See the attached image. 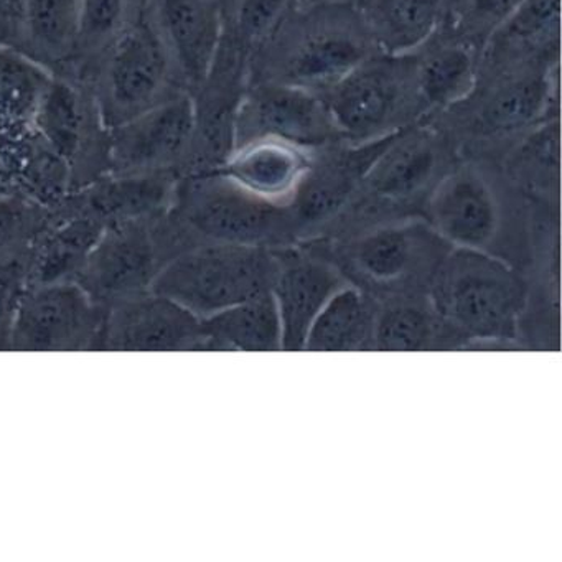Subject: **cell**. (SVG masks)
<instances>
[{
	"label": "cell",
	"instance_id": "cell-1",
	"mask_svg": "<svg viewBox=\"0 0 562 562\" xmlns=\"http://www.w3.org/2000/svg\"><path fill=\"white\" fill-rule=\"evenodd\" d=\"M378 54L351 0H295L249 58V85H282L321 94Z\"/></svg>",
	"mask_w": 562,
	"mask_h": 562
},
{
	"label": "cell",
	"instance_id": "cell-2",
	"mask_svg": "<svg viewBox=\"0 0 562 562\" xmlns=\"http://www.w3.org/2000/svg\"><path fill=\"white\" fill-rule=\"evenodd\" d=\"M552 117H561V60L479 68L473 90L427 121L452 139L460 157L498 162L522 134Z\"/></svg>",
	"mask_w": 562,
	"mask_h": 562
},
{
	"label": "cell",
	"instance_id": "cell-3",
	"mask_svg": "<svg viewBox=\"0 0 562 562\" xmlns=\"http://www.w3.org/2000/svg\"><path fill=\"white\" fill-rule=\"evenodd\" d=\"M164 220L179 252L202 243L259 246L297 228L289 206L251 195L222 170L179 177Z\"/></svg>",
	"mask_w": 562,
	"mask_h": 562
},
{
	"label": "cell",
	"instance_id": "cell-4",
	"mask_svg": "<svg viewBox=\"0 0 562 562\" xmlns=\"http://www.w3.org/2000/svg\"><path fill=\"white\" fill-rule=\"evenodd\" d=\"M83 83L90 88L108 130L187 91L154 21L150 0L140 2L130 24L98 58Z\"/></svg>",
	"mask_w": 562,
	"mask_h": 562
},
{
	"label": "cell",
	"instance_id": "cell-5",
	"mask_svg": "<svg viewBox=\"0 0 562 562\" xmlns=\"http://www.w3.org/2000/svg\"><path fill=\"white\" fill-rule=\"evenodd\" d=\"M318 97L345 143L386 139L427 120L413 52L374 55Z\"/></svg>",
	"mask_w": 562,
	"mask_h": 562
},
{
	"label": "cell",
	"instance_id": "cell-6",
	"mask_svg": "<svg viewBox=\"0 0 562 562\" xmlns=\"http://www.w3.org/2000/svg\"><path fill=\"white\" fill-rule=\"evenodd\" d=\"M279 271L261 246L202 243L167 261L153 291L206 318L272 292Z\"/></svg>",
	"mask_w": 562,
	"mask_h": 562
},
{
	"label": "cell",
	"instance_id": "cell-7",
	"mask_svg": "<svg viewBox=\"0 0 562 562\" xmlns=\"http://www.w3.org/2000/svg\"><path fill=\"white\" fill-rule=\"evenodd\" d=\"M459 160L452 139L432 121H423L386 144L337 216L363 218L416 209L424 212L430 193Z\"/></svg>",
	"mask_w": 562,
	"mask_h": 562
},
{
	"label": "cell",
	"instance_id": "cell-8",
	"mask_svg": "<svg viewBox=\"0 0 562 562\" xmlns=\"http://www.w3.org/2000/svg\"><path fill=\"white\" fill-rule=\"evenodd\" d=\"M437 312L459 330L480 338L509 335L522 308L521 279L482 249L459 248L434 281Z\"/></svg>",
	"mask_w": 562,
	"mask_h": 562
},
{
	"label": "cell",
	"instance_id": "cell-9",
	"mask_svg": "<svg viewBox=\"0 0 562 562\" xmlns=\"http://www.w3.org/2000/svg\"><path fill=\"white\" fill-rule=\"evenodd\" d=\"M521 199L498 164L460 157L430 193L424 215L440 238L459 248L483 249L502 228L506 209Z\"/></svg>",
	"mask_w": 562,
	"mask_h": 562
},
{
	"label": "cell",
	"instance_id": "cell-10",
	"mask_svg": "<svg viewBox=\"0 0 562 562\" xmlns=\"http://www.w3.org/2000/svg\"><path fill=\"white\" fill-rule=\"evenodd\" d=\"M35 136L71 170L74 192L110 176L108 127L90 88L71 77L54 75L34 120Z\"/></svg>",
	"mask_w": 562,
	"mask_h": 562
},
{
	"label": "cell",
	"instance_id": "cell-11",
	"mask_svg": "<svg viewBox=\"0 0 562 562\" xmlns=\"http://www.w3.org/2000/svg\"><path fill=\"white\" fill-rule=\"evenodd\" d=\"M103 315L75 281H32L12 318L9 351H94Z\"/></svg>",
	"mask_w": 562,
	"mask_h": 562
},
{
	"label": "cell",
	"instance_id": "cell-12",
	"mask_svg": "<svg viewBox=\"0 0 562 562\" xmlns=\"http://www.w3.org/2000/svg\"><path fill=\"white\" fill-rule=\"evenodd\" d=\"M159 215L114 223L101 233L75 278L94 304L108 308L153 291L167 262L156 232Z\"/></svg>",
	"mask_w": 562,
	"mask_h": 562
},
{
	"label": "cell",
	"instance_id": "cell-13",
	"mask_svg": "<svg viewBox=\"0 0 562 562\" xmlns=\"http://www.w3.org/2000/svg\"><path fill=\"white\" fill-rule=\"evenodd\" d=\"M193 133L192 93L180 91L108 131L110 176H182L192 150Z\"/></svg>",
	"mask_w": 562,
	"mask_h": 562
},
{
	"label": "cell",
	"instance_id": "cell-14",
	"mask_svg": "<svg viewBox=\"0 0 562 562\" xmlns=\"http://www.w3.org/2000/svg\"><path fill=\"white\" fill-rule=\"evenodd\" d=\"M249 87V54L225 27L205 78L192 93L195 133L182 176L218 170L235 149L236 116Z\"/></svg>",
	"mask_w": 562,
	"mask_h": 562
},
{
	"label": "cell",
	"instance_id": "cell-15",
	"mask_svg": "<svg viewBox=\"0 0 562 562\" xmlns=\"http://www.w3.org/2000/svg\"><path fill=\"white\" fill-rule=\"evenodd\" d=\"M262 137L307 149L345 143L318 94L282 85H249L236 116L235 147Z\"/></svg>",
	"mask_w": 562,
	"mask_h": 562
},
{
	"label": "cell",
	"instance_id": "cell-16",
	"mask_svg": "<svg viewBox=\"0 0 562 562\" xmlns=\"http://www.w3.org/2000/svg\"><path fill=\"white\" fill-rule=\"evenodd\" d=\"M202 318L156 291L104 308L94 351H195Z\"/></svg>",
	"mask_w": 562,
	"mask_h": 562
},
{
	"label": "cell",
	"instance_id": "cell-17",
	"mask_svg": "<svg viewBox=\"0 0 562 562\" xmlns=\"http://www.w3.org/2000/svg\"><path fill=\"white\" fill-rule=\"evenodd\" d=\"M394 136L373 143H337L315 149L311 169L289 203L297 228L337 218L357 192L371 164Z\"/></svg>",
	"mask_w": 562,
	"mask_h": 562
},
{
	"label": "cell",
	"instance_id": "cell-18",
	"mask_svg": "<svg viewBox=\"0 0 562 562\" xmlns=\"http://www.w3.org/2000/svg\"><path fill=\"white\" fill-rule=\"evenodd\" d=\"M52 77L29 55L0 47V173L9 187L31 149L35 114Z\"/></svg>",
	"mask_w": 562,
	"mask_h": 562
},
{
	"label": "cell",
	"instance_id": "cell-19",
	"mask_svg": "<svg viewBox=\"0 0 562 562\" xmlns=\"http://www.w3.org/2000/svg\"><path fill=\"white\" fill-rule=\"evenodd\" d=\"M154 21L187 91L202 83L218 50L225 15L216 0H150Z\"/></svg>",
	"mask_w": 562,
	"mask_h": 562
},
{
	"label": "cell",
	"instance_id": "cell-20",
	"mask_svg": "<svg viewBox=\"0 0 562 562\" xmlns=\"http://www.w3.org/2000/svg\"><path fill=\"white\" fill-rule=\"evenodd\" d=\"M314 150L262 137L236 146L218 170L251 195L289 206L311 169Z\"/></svg>",
	"mask_w": 562,
	"mask_h": 562
},
{
	"label": "cell",
	"instance_id": "cell-21",
	"mask_svg": "<svg viewBox=\"0 0 562 562\" xmlns=\"http://www.w3.org/2000/svg\"><path fill=\"white\" fill-rule=\"evenodd\" d=\"M561 60V0H522L483 45L480 68Z\"/></svg>",
	"mask_w": 562,
	"mask_h": 562
},
{
	"label": "cell",
	"instance_id": "cell-22",
	"mask_svg": "<svg viewBox=\"0 0 562 562\" xmlns=\"http://www.w3.org/2000/svg\"><path fill=\"white\" fill-rule=\"evenodd\" d=\"M413 55L427 120L462 101L475 87L482 47L447 25Z\"/></svg>",
	"mask_w": 562,
	"mask_h": 562
},
{
	"label": "cell",
	"instance_id": "cell-23",
	"mask_svg": "<svg viewBox=\"0 0 562 562\" xmlns=\"http://www.w3.org/2000/svg\"><path fill=\"white\" fill-rule=\"evenodd\" d=\"M381 54L417 50L452 18L459 0H351Z\"/></svg>",
	"mask_w": 562,
	"mask_h": 562
},
{
	"label": "cell",
	"instance_id": "cell-24",
	"mask_svg": "<svg viewBox=\"0 0 562 562\" xmlns=\"http://www.w3.org/2000/svg\"><path fill=\"white\" fill-rule=\"evenodd\" d=\"M340 288V278L318 262H299L279 271L272 295L281 322V350H304L315 317Z\"/></svg>",
	"mask_w": 562,
	"mask_h": 562
},
{
	"label": "cell",
	"instance_id": "cell-25",
	"mask_svg": "<svg viewBox=\"0 0 562 562\" xmlns=\"http://www.w3.org/2000/svg\"><path fill=\"white\" fill-rule=\"evenodd\" d=\"M506 179L532 202H558L561 177V117L522 134L498 160Z\"/></svg>",
	"mask_w": 562,
	"mask_h": 562
},
{
	"label": "cell",
	"instance_id": "cell-26",
	"mask_svg": "<svg viewBox=\"0 0 562 562\" xmlns=\"http://www.w3.org/2000/svg\"><path fill=\"white\" fill-rule=\"evenodd\" d=\"M78 0H24L22 54L52 75L71 77L77 58Z\"/></svg>",
	"mask_w": 562,
	"mask_h": 562
},
{
	"label": "cell",
	"instance_id": "cell-27",
	"mask_svg": "<svg viewBox=\"0 0 562 562\" xmlns=\"http://www.w3.org/2000/svg\"><path fill=\"white\" fill-rule=\"evenodd\" d=\"M200 350H281V322L272 292L202 318Z\"/></svg>",
	"mask_w": 562,
	"mask_h": 562
},
{
	"label": "cell",
	"instance_id": "cell-28",
	"mask_svg": "<svg viewBox=\"0 0 562 562\" xmlns=\"http://www.w3.org/2000/svg\"><path fill=\"white\" fill-rule=\"evenodd\" d=\"M432 226L420 222L393 223L380 226L358 239L355 256L358 265L376 281H394L403 278L414 262L417 252L439 241Z\"/></svg>",
	"mask_w": 562,
	"mask_h": 562
},
{
	"label": "cell",
	"instance_id": "cell-29",
	"mask_svg": "<svg viewBox=\"0 0 562 562\" xmlns=\"http://www.w3.org/2000/svg\"><path fill=\"white\" fill-rule=\"evenodd\" d=\"M376 318L373 307L361 292L340 288L315 317L304 350H363L374 338Z\"/></svg>",
	"mask_w": 562,
	"mask_h": 562
},
{
	"label": "cell",
	"instance_id": "cell-30",
	"mask_svg": "<svg viewBox=\"0 0 562 562\" xmlns=\"http://www.w3.org/2000/svg\"><path fill=\"white\" fill-rule=\"evenodd\" d=\"M143 0H78L77 58L71 78L83 81L98 58L136 14Z\"/></svg>",
	"mask_w": 562,
	"mask_h": 562
},
{
	"label": "cell",
	"instance_id": "cell-31",
	"mask_svg": "<svg viewBox=\"0 0 562 562\" xmlns=\"http://www.w3.org/2000/svg\"><path fill=\"white\" fill-rule=\"evenodd\" d=\"M50 209L21 193L0 195V256L34 248L47 228Z\"/></svg>",
	"mask_w": 562,
	"mask_h": 562
},
{
	"label": "cell",
	"instance_id": "cell-32",
	"mask_svg": "<svg viewBox=\"0 0 562 562\" xmlns=\"http://www.w3.org/2000/svg\"><path fill=\"white\" fill-rule=\"evenodd\" d=\"M295 0H235L225 27L251 55L268 41Z\"/></svg>",
	"mask_w": 562,
	"mask_h": 562
},
{
	"label": "cell",
	"instance_id": "cell-33",
	"mask_svg": "<svg viewBox=\"0 0 562 562\" xmlns=\"http://www.w3.org/2000/svg\"><path fill=\"white\" fill-rule=\"evenodd\" d=\"M432 331L434 324L426 312L401 305L376 318L374 340L383 350L416 351L429 344Z\"/></svg>",
	"mask_w": 562,
	"mask_h": 562
},
{
	"label": "cell",
	"instance_id": "cell-34",
	"mask_svg": "<svg viewBox=\"0 0 562 562\" xmlns=\"http://www.w3.org/2000/svg\"><path fill=\"white\" fill-rule=\"evenodd\" d=\"M522 0H459L447 27L482 47Z\"/></svg>",
	"mask_w": 562,
	"mask_h": 562
},
{
	"label": "cell",
	"instance_id": "cell-35",
	"mask_svg": "<svg viewBox=\"0 0 562 562\" xmlns=\"http://www.w3.org/2000/svg\"><path fill=\"white\" fill-rule=\"evenodd\" d=\"M35 246L0 256V350L9 351L12 318L34 281Z\"/></svg>",
	"mask_w": 562,
	"mask_h": 562
},
{
	"label": "cell",
	"instance_id": "cell-36",
	"mask_svg": "<svg viewBox=\"0 0 562 562\" xmlns=\"http://www.w3.org/2000/svg\"><path fill=\"white\" fill-rule=\"evenodd\" d=\"M24 37V0H0V47L21 52Z\"/></svg>",
	"mask_w": 562,
	"mask_h": 562
},
{
	"label": "cell",
	"instance_id": "cell-37",
	"mask_svg": "<svg viewBox=\"0 0 562 562\" xmlns=\"http://www.w3.org/2000/svg\"><path fill=\"white\" fill-rule=\"evenodd\" d=\"M218 2L220 8H222L223 15L228 18L229 12H232L233 4H235V0H216Z\"/></svg>",
	"mask_w": 562,
	"mask_h": 562
},
{
	"label": "cell",
	"instance_id": "cell-38",
	"mask_svg": "<svg viewBox=\"0 0 562 562\" xmlns=\"http://www.w3.org/2000/svg\"><path fill=\"white\" fill-rule=\"evenodd\" d=\"M307 2H325V0H307Z\"/></svg>",
	"mask_w": 562,
	"mask_h": 562
}]
</instances>
